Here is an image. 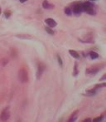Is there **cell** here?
Wrapping results in <instances>:
<instances>
[{
	"instance_id": "obj_14",
	"label": "cell",
	"mask_w": 106,
	"mask_h": 122,
	"mask_svg": "<svg viewBox=\"0 0 106 122\" xmlns=\"http://www.w3.org/2000/svg\"><path fill=\"white\" fill-rule=\"evenodd\" d=\"M65 13H66L67 16H71V9L70 8H68V7H66V8H65Z\"/></svg>"
},
{
	"instance_id": "obj_19",
	"label": "cell",
	"mask_w": 106,
	"mask_h": 122,
	"mask_svg": "<svg viewBox=\"0 0 106 122\" xmlns=\"http://www.w3.org/2000/svg\"><path fill=\"white\" fill-rule=\"evenodd\" d=\"M8 60H7V59H3V60H2V65H3V66H6V65H7V63H8Z\"/></svg>"
},
{
	"instance_id": "obj_16",
	"label": "cell",
	"mask_w": 106,
	"mask_h": 122,
	"mask_svg": "<svg viewBox=\"0 0 106 122\" xmlns=\"http://www.w3.org/2000/svg\"><path fill=\"white\" fill-rule=\"evenodd\" d=\"M57 60H58V62H59L60 66H63V62H62V60H61V56H59V55H57Z\"/></svg>"
},
{
	"instance_id": "obj_15",
	"label": "cell",
	"mask_w": 106,
	"mask_h": 122,
	"mask_svg": "<svg viewBox=\"0 0 106 122\" xmlns=\"http://www.w3.org/2000/svg\"><path fill=\"white\" fill-rule=\"evenodd\" d=\"M46 31H47V33L51 34V35H53V34H54V31L52 30V27H46Z\"/></svg>"
},
{
	"instance_id": "obj_6",
	"label": "cell",
	"mask_w": 106,
	"mask_h": 122,
	"mask_svg": "<svg viewBox=\"0 0 106 122\" xmlns=\"http://www.w3.org/2000/svg\"><path fill=\"white\" fill-rule=\"evenodd\" d=\"M100 71V67L98 66H91V67H89L86 69V74H96L98 73V71Z\"/></svg>"
},
{
	"instance_id": "obj_11",
	"label": "cell",
	"mask_w": 106,
	"mask_h": 122,
	"mask_svg": "<svg viewBox=\"0 0 106 122\" xmlns=\"http://www.w3.org/2000/svg\"><path fill=\"white\" fill-rule=\"evenodd\" d=\"M90 56L91 59H97L99 57V54L95 51H90Z\"/></svg>"
},
{
	"instance_id": "obj_1",
	"label": "cell",
	"mask_w": 106,
	"mask_h": 122,
	"mask_svg": "<svg viewBox=\"0 0 106 122\" xmlns=\"http://www.w3.org/2000/svg\"><path fill=\"white\" fill-rule=\"evenodd\" d=\"M82 8H83V11L86 12L88 14H90V15L95 14L93 4H92L91 3H90V2H85V3H82Z\"/></svg>"
},
{
	"instance_id": "obj_3",
	"label": "cell",
	"mask_w": 106,
	"mask_h": 122,
	"mask_svg": "<svg viewBox=\"0 0 106 122\" xmlns=\"http://www.w3.org/2000/svg\"><path fill=\"white\" fill-rule=\"evenodd\" d=\"M10 117V111L8 107H7L6 109H4L3 111V112L1 113V116H0V120L2 121H6L9 119Z\"/></svg>"
},
{
	"instance_id": "obj_20",
	"label": "cell",
	"mask_w": 106,
	"mask_h": 122,
	"mask_svg": "<svg viewBox=\"0 0 106 122\" xmlns=\"http://www.w3.org/2000/svg\"><path fill=\"white\" fill-rule=\"evenodd\" d=\"M105 80H106V73H105V74H104V75L102 76L101 78L100 79V81H105Z\"/></svg>"
},
{
	"instance_id": "obj_21",
	"label": "cell",
	"mask_w": 106,
	"mask_h": 122,
	"mask_svg": "<svg viewBox=\"0 0 106 122\" xmlns=\"http://www.w3.org/2000/svg\"><path fill=\"white\" fill-rule=\"evenodd\" d=\"M87 121H91V120H90V118H88V119H85V120H84V122H87Z\"/></svg>"
},
{
	"instance_id": "obj_7",
	"label": "cell",
	"mask_w": 106,
	"mask_h": 122,
	"mask_svg": "<svg viewBox=\"0 0 106 122\" xmlns=\"http://www.w3.org/2000/svg\"><path fill=\"white\" fill-rule=\"evenodd\" d=\"M45 23H47V25L50 27H55L56 25H57L56 22L55 21L54 19H52V18H47V19H46Z\"/></svg>"
},
{
	"instance_id": "obj_18",
	"label": "cell",
	"mask_w": 106,
	"mask_h": 122,
	"mask_svg": "<svg viewBox=\"0 0 106 122\" xmlns=\"http://www.w3.org/2000/svg\"><path fill=\"white\" fill-rule=\"evenodd\" d=\"M102 120H103V117H102V116H100V117L95 118L93 121H95V122H96V121H101Z\"/></svg>"
},
{
	"instance_id": "obj_24",
	"label": "cell",
	"mask_w": 106,
	"mask_h": 122,
	"mask_svg": "<svg viewBox=\"0 0 106 122\" xmlns=\"http://www.w3.org/2000/svg\"><path fill=\"white\" fill-rule=\"evenodd\" d=\"M90 1H95V0H90Z\"/></svg>"
},
{
	"instance_id": "obj_8",
	"label": "cell",
	"mask_w": 106,
	"mask_h": 122,
	"mask_svg": "<svg viewBox=\"0 0 106 122\" xmlns=\"http://www.w3.org/2000/svg\"><path fill=\"white\" fill-rule=\"evenodd\" d=\"M42 7H43L45 9H53L55 8V6L53 4L49 3L47 0H44L43 3H42Z\"/></svg>"
},
{
	"instance_id": "obj_2",
	"label": "cell",
	"mask_w": 106,
	"mask_h": 122,
	"mask_svg": "<svg viewBox=\"0 0 106 122\" xmlns=\"http://www.w3.org/2000/svg\"><path fill=\"white\" fill-rule=\"evenodd\" d=\"M18 79L22 83H26L28 81V74L25 68H22L18 71Z\"/></svg>"
},
{
	"instance_id": "obj_23",
	"label": "cell",
	"mask_w": 106,
	"mask_h": 122,
	"mask_svg": "<svg viewBox=\"0 0 106 122\" xmlns=\"http://www.w3.org/2000/svg\"><path fill=\"white\" fill-rule=\"evenodd\" d=\"M1 12H2L1 11V8H0V14H1Z\"/></svg>"
},
{
	"instance_id": "obj_4",
	"label": "cell",
	"mask_w": 106,
	"mask_h": 122,
	"mask_svg": "<svg viewBox=\"0 0 106 122\" xmlns=\"http://www.w3.org/2000/svg\"><path fill=\"white\" fill-rule=\"evenodd\" d=\"M46 69V66L43 63H39L38 66H37V78L40 79L41 76H42L44 71Z\"/></svg>"
},
{
	"instance_id": "obj_13",
	"label": "cell",
	"mask_w": 106,
	"mask_h": 122,
	"mask_svg": "<svg viewBox=\"0 0 106 122\" xmlns=\"http://www.w3.org/2000/svg\"><path fill=\"white\" fill-rule=\"evenodd\" d=\"M105 86H106V83H102V84H97L94 88H95V90H98V89L103 88V87H105Z\"/></svg>"
},
{
	"instance_id": "obj_5",
	"label": "cell",
	"mask_w": 106,
	"mask_h": 122,
	"mask_svg": "<svg viewBox=\"0 0 106 122\" xmlns=\"http://www.w3.org/2000/svg\"><path fill=\"white\" fill-rule=\"evenodd\" d=\"M83 12V8H82V3H76V5L74 6V8H73V13H75V14L76 15H79L80 13Z\"/></svg>"
},
{
	"instance_id": "obj_17",
	"label": "cell",
	"mask_w": 106,
	"mask_h": 122,
	"mask_svg": "<svg viewBox=\"0 0 106 122\" xmlns=\"http://www.w3.org/2000/svg\"><path fill=\"white\" fill-rule=\"evenodd\" d=\"M4 15H5V17H6L7 18H8L10 16H11V12H10V11H6V12H4Z\"/></svg>"
},
{
	"instance_id": "obj_12",
	"label": "cell",
	"mask_w": 106,
	"mask_h": 122,
	"mask_svg": "<svg viewBox=\"0 0 106 122\" xmlns=\"http://www.w3.org/2000/svg\"><path fill=\"white\" fill-rule=\"evenodd\" d=\"M78 73H79V71H78V65L77 63H75V66H74V72H73V76H77Z\"/></svg>"
},
{
	"instance_id": "obj_10",
	"label": "cell",
	"mask_w": 106,
	"mask_h": 122,
	"mask_svg": "<svg viewBox=\"0 0 106 122\" xmlns=\"http://www.w3.org/2000/svg\"><path fill=\"white\" fill-rule=\"evenodd\" d=\"M69 53H70V54H71V56H72L74 58H76V59H79V58H80L79 53H78L76 51H75V50H69Z\"/></svg>"
},
{
	"instance_id": "obj_22",
	"label": "cell",
	"mask_w": 106,
	"mask_h": 122,
	"mask_svg": "<svg viewBox=\"0 0 106 122\" xmlns=\"http://www.w3.org/2000/svg\"><path fill=\"white\" fill-rule=\"evenodd\" d=\"M20 2H21V3H25V2H27V0H19Z\"/></svg>"
},
{
	"instance_id": "obj_9",
	"label": "cell",
	"mask_w": 106,
	"mask_h": 122,
	"mask_svg": "<svg viewBox=\"0 0 106 122\" xmlns=\"http://www.w3.org/2000/svg\"><path fill=\"white\" fill-rule=\"evenodd\" d=\"M77 116H78V111H75L74 112L71 114V117H70V119H69V121L73 122V121H76V119H77Z\"/></svg>"
}]
</instances>
